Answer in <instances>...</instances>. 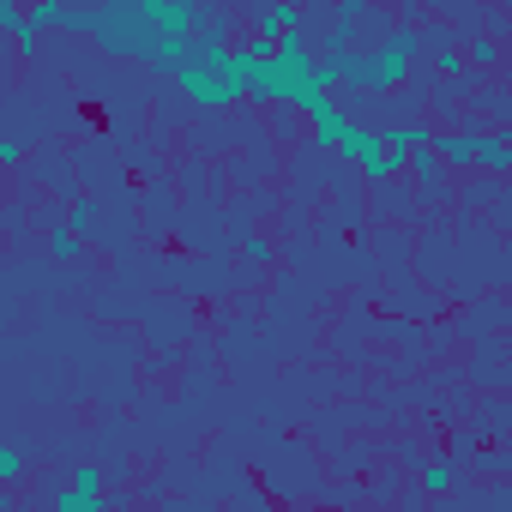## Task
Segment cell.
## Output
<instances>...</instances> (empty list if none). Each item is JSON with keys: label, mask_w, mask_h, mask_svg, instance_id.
Returning a JSON list of instances; mask_svg holds the SVG:
<instances>
[{"label": "cell", "mask_w": 512, "mask_h": 512, "mask_svg": "<svg viewBox=\"0 0 512 512\" xmlns=\"http://www.w3.org/2000/svg\"><path fill=\"white\" fill-rule=\"evenodd\" d=\"M85 223H91V205H85V199H79V205H73V217H67V229H73V235H79V229H85Z\"/></svg>", "instance_id": "16"}, {"label": "cell", "mask_w": 512, "mask_h": 512, "mask_svg": "<svg viewBox=\"0 0 512 512\" xmlns=\"http://www.w3.org/2000/svg\"><path fill=\"white\" fill-rule=\"evenodd\" d=\"M49 241H55V253H61V260H73V253H79V235H73V229H55Z\"/></svg>", "instance_id": "14"}, {"label": "cell", "mask_w": 512, "mask_h": 512, "mask_svg": "<svg viewBox=\"0 0 512 512\" xmlns=\"http://www.w3.org/2000/svg\"><path fill=\"white\" fill-rule=\"evenodd\" d=\"M0 31H13V37H25V13H19V7H7V0H0Z\"/></svg>", "instance_id": "13"}, {"label": "cell", "mask_w": 512, "mask_h": 512, "mask_svg": "<svg viewBox=\"0 0 512 512\" xmlns=\"http://www.w3.org/2000/svg\"><path fill=\"white\" fill-rule=\"evenodd\" d=\"M482 169H494V175H506V169H512V151H506L500 139H482Z\"/></svg>", "instance_id": "11"}, {"label": "cell", "mask_w": 512, "mask_h": 512, "mask_svg": "<svg viewBox=\"0 0 512 512\" xmlns=\"http://www.w3.org/2000/svg\"><path fill=\"white\" fill-rule=\"evenodd\" d=\"M422 488H428V494H446V488H452V464H446V458L422 464Z\"/></svg>", "instance_id": "8"}, {"label": "cell", "mask_w": 512, "mask_h": 512, "mask_svg": "<svg viewBox=\"0 0 512 512\" xmlns=\"http://www.w3.org/2000/svg\"><path fill=\"white\" fill-rule=\"evenodd\" d=\"M19 476H25V452L0 440V482H19Z\"/></svg>", "instance_id": "10"}, {"label": "cell", "mask_w": 512, "mask_h": 512, "mask_svg": "<svg viewBox=\"0 0 512 512\" xmlns=\"http://www.w3.org/2000/svg\"><path fill=\"white\" fill-rule=\"evenodd\" d=\"M482 139H488V133H434L428 151H434V163L470 169V163H482Z\"/></svg>", "instance_id": "5"}, {"label": "cell", "mask_w": 512, "mask_h": 512, "mask_svg": "<svg viewBox=\"0 0 512 512\" xmlns=\"http://www.w3.org/2000/svg\"><path fill=\"white\" fill-rule=\"evenodd\" d=\"M434 67H440V73H458L464 61H458V49H440V55H434Z\"/></svg>", "instance_id": "15"}, {"label": "cell", "mask_w": 512, "mask_h": 512, "mask_svg": "<svg viewBox=\"0 0 512 512\" xmlns=\"http://www.w3.org/2000/svg\"><path fill=\"white\" fill-rule=\"evenodd\" d=\"M440 512H452V506H440Z\"/></svg>", "instance_id": "18"}, {"label": "cell", "mask_w": 512, "mask_h": 512, "mask_svg": "<svg viewBox=\"0 0 512 512\" xmlns=\"http://www.w3.org/2000/svg\"><path fill=\"white\" fill-rule=\"evenodd\" d=\"M428 139H434V133H428L422 121H398V127H380V157H374L362 175H368V181H398V175L410 169V157H416Z\"/></svg>", "instance_id": "2"}, {"label": "cell", "mask_w": 512, "mask_h": 512, "mask_svg": "<svg viewBox=\"0 0 512 512\" xmlns=\"http://www.w3.org/2000/svg\"><path fill=\"white\" fill-rule=\"evenodd\" d=\"M169 79H175V91H181V97H193L199 109H223V103H235V97H241V85H235L223 67H205V61H181Z\"/></svg>", "instance_id": "3"}, {"label": "cell", "mask_w": 512, "mask_h": 512, "mask_svg": "<svg viewBox=\"0 0 512 512\" xmlns=\"http://www.w3.org/2000/svg\"><path fill=\"white\" fill-rule=\"evenodd\" d=\"M25 163V145L7 133V115H0V169H19Z\"/></svg>", "instance_id": "9"}, {"label": "cell", "mask_w": 512, "mask_h": 512, "mask_svg": "<svg viewBox=\"0 0 512 512\" xmlns=\"http://www.w3.org/2000/svg\"><path fill=\"white\" fill-rule=\"evenodd\" d=\"M49 512H103V470L97 464H79L73 482L49 500Z\"/></svg>", "instance_id": "4"}, {"label": "cell", "mask_w": 512, "mask_h": 512, "mask_svg": "<svg viewBox=\"0 0 512 512\" xmlns=\"http://www.w3.org/2000/svg\"><path fill=\"white\" fill-rule=\"evenodd\" d=\"M410 169H416V175H422L428 187H440V163H434V151H428V145H422V151L410 157Z\"/></svg>", "instance_id": "12"}, {"label": "cell", "mask_w": 512, "mask_h": 512, "mask_svg": "<svg viewBox=\"0 0 512 512\" xmlns=\"http://www.w3.org/2000/svg\"><path fill=\"white\" fill-rule=\"evenodd\" d=\"M416 31H392L380 49H344V55H320L326 61V73H332V85H356V91H392V85H404L410 73H416Z\"/></svg>", "instance_id": "1"}, {"label": "cell", "mask_w": 512, "mask_h": 512, "mask_svg": "<svg viewBox=\"0 0 512 512\" xmlns=\"http://www.w3.org/2000/svg\"><path fill=\"white\" fill-rule=\"evenodd\" d=\"M296 31H308V7H290V0L260 7V43H278V37H296Z\"/></svg>", "instance_id": "6"}, {"label": "cell", "mask_w": 512, "mask_h": 512, "mask_svg": "<svg viewBox=\"0 0 512 512\" xmlns=\"http://www.w3.org/2000/svg\"><path fill=\"white\" fill-rule=\"evenodd\" d=\"M31 512H49V506H31Z\"/></svg>", "instance_id": "17"}, {"label": "cell", "mask_w": 512, "mask_h": 512, "mask_svg": "<svg viewBox=\"0 0 512 512\" xmlns=\"http://www.w3.org/2000/svg\"><path fill=\"white\" fill-rule=\"evenodd\" d=\"M61 25H67V7H61V0H43V7L25 13V37H19V43H31L37 31H61Z\"/></svg>", "instance_id": "7"}]
</instances>
